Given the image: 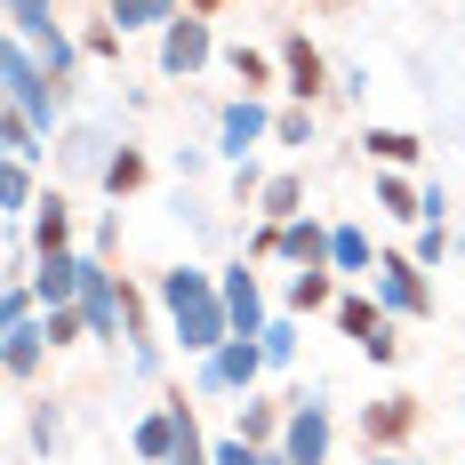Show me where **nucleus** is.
<instances>
[{"label": "nucleus", "instance_id": "obj_1", "mask_svg": "<svg viewBox=\"0 0 465 465\" xmlns=\"http://www.w3.org/2000/svg\"><path fill=\"white\" fill-rule=\"evenodd\" d=\"M377 305L393 322H425L433 313V281H425L418 257H377Z\"/></svg>", "mask_w": 465, "mask_h": 465}, {"label": "nucleus", "instance_id": "obj_2", "mask_svg": "<svg viewBox=\"0 0 465 465\" xmlns=\"http://www.w3.org/2000/svg\"><path fill=\"white\" fill-rule=\"evenodd\" d=\"M257 370H265V345H257V337H225V345L201 361V393H249Z\"/></svg>", "mask_w": 465, "mask_h": 465}, {"label": "nucleus", "instance_id": "obj_3", "mask_svg": "<svg viewBox=\"0 0 465 465\" xmlns=\"http://www.w3.org/2000/svg\"><path fill=\"white\" fill-rule=\"evenodd\" d=\"M337 329L370 353V361H393L401 353V337H393V313L385 305H370V297H337Z\"/></svg>", "mask_w": 465, "mask_h": 465}, {"label": "nucleus", "instance_id": "obj_4", "mask_svg": "<svg viewBox=\"0 0 465 465\" xmlns=\"http://www.w3.org/2000/svg\"><path fill=\"white\" fill-rule=\"evenodd\" d=\"M418 393H385V401H370L361 410V441H370V458H385V450H401L410 433H418Z\"/></svg>", "mask_w": 465, "mask_h": 465}, {"label": "nucleus", "instance_id": "obj_5", "mask_svg": "<svg viewBox=\"0 0 465 465\" xmlns=\"http://www.w3.org/2000/svg\"><path fill=\"white\" fill-rule=\"evenodd\" d=\"M281 458L289 465H322L329 458V410L305 393V401H289V433H281Z\"/></svg>", "mask_w": 465, "mask_h": 465}, {"label": "nucleus", "instance_id": "obj_6", "mask_svg": "<svg viewBox=\"0 0 465 465\" xmlns=\"http://www.w3.org/2000/svg\"><path fill=\"white\" fill-rule=\"evenodd\" d=\"M217 297H225V313H232V337H265V289H257L249 265H225Z\"/></svg>", "mask_w": 465, "mask_h": 465}, {"label": "nucleus", "instance_id": "obj_7", "mask_svg": "<svg viewBox=\"0 0 465 465\" xmlns=\"http://www.w3.org/2000/svg\"><path fill=\"white\" fill-rule=\"evenodd\" d=\"M161 64H169V73H177V81H185V73H201V64H209V25H201V16H169V33H161Z\"/></svg>", "mask_w": 465, "mask_h": 465}, {"label": "nucleus", "instance_id": "obj_8", "mask_svg": "<svg viewBox=\"0 0 465 465\" xmlns=\"http://www.w3.org/2000/svg\"><path fill=\"white\" fill-rule=\"evenodd\" d=\"M281 73H289V89L305 96V104H322V96H329V56L313 41H289V48H281Z\"/></svg>", "mask_w": 465, "mask_h": 465}, {"label": "nucleus", "instance_id": "obj_9", "mask_svg": "<svg viewBox=\"0 0 465 465\" xmlns=\"http://www.w3.org/2000/svg\"><path fill=\"white\" fill-rule=\"evenodd\" d=\"M33 257H73V201L64 193H48L33 209Z\"/></svg>", "mask_w": 465, "mask_h": 465}, {"label": "nucleus", "instance_id": "obj_10", "mask_svg": "<svg viewBox=\"0 0 465 465\" xmlns=\"http://www.w3.org/2000/svg\"><path fill=\"white\" fill-rule=\"evenodd\" d=\"M265 137V113H257V96H241V104H225V121H217V153L225 161H249V144Z\"/></svg>", "mask_w": 465, "mask_h": 465}, {"label": "nucleus", "instance_id": "obj_11", "mask_svg": "<svg viewBox=\"0 0 465 465\" xmlns=\"http://www.w3.org/2000/svg\"><path fill=\"white\" fill-rule=\"evenodd\" d=\"M377 209H385V217H401V225H425V193L410 185L401 169H385V177H377Z\"/></svg>", "mask_w": 465, "mask_h": 465}, {"label": "nucleus", "instance_id": "obj_12", "mask_svg": "<svg viewBox=\"0 0 465 465\" xmlns=\"http://www.w3.org/2000/svg\"><path fill=\"white\" fill-rule=\"evenodd\" d=\"M41 353H48V329L41 322H8V377H16V385L41 370Z\"/></svg>", "mask_w": 465, "mask_h": 465}, {"label": "nucleus", "instance_id": "obj_13", "mask_svg": "<svg viewBox=\"0 0 465 465\" xmlns=\"http://www.w3.org/2000/svg\"><path fill=\"white\" fill-rule=\"evenodd\" d=\"M257 217H265V225H297V217H305V185H297V177H265Z\"/></svg>", "mask_w": 465, "mask_h": 465}, {"label": "nucleus", "instance_id": "obj_14", "mask_svg": "<svg viewBox=\"0 0 465 465\" xmlns=\"http://www.w3.org/2000/svg\"><path fill=\"white\" fill-rule=\"evenodd\" d=\"M144 177H153V169H144V153H137V144H121V153L104 161V177H96V185H104V193H113V201H121V193H137Z\"/></svg>", "mask_w": 465, "mask_h": 465}, {"label": "nucleus", "instance_id": "obj_15", "mask_svg": "<svg viewBox=\"0 0 465 465\" xmlns=\"http://www.w3.org/2000/svg\"><path fill=\"white\" fill-rule=\"evenodd\" d=\"M370 161H385V169H410V161H418V137H410V129H370Z\"/></svg>", "mask_w": 465, "mask_h": 465}, {"label": "nucleus", "instance_id": "obj_16", "mask_svg": "<svg viewBox=\"0 0 465 465\" xmlns=\"http://www.w3.org/2000/svg\"><path fill=\"white\" fill-rule=\"evenodd\" d=\"M329 265H337V273H377L370 241H361V232H353V225H337V249H329Z\"/></svg>", "mask_w": 465, "mask_h": 465}, {"label": "nucleus", "instance_id": "obj_17", "mask_svg": "<svg viewBox=\"0 0 465 465\" xmlns=\"http://www.w3.org/2000/svg\"><path fill=\"white\" fill-rule=\"evenodd\" d=\"M25 441H33V458H48V450L64 441V410H56V401H41V410H33V425H25Z\"/></svg>", "mask_w": 465, "mask_h": 465}, {"label": "nucleus", "instance_id": "obj_18", "mask_svg": "<svg viewBox=\"0 0 465 465\" xmlns=\"http://www.w3.org/2000/svg\"><path fill=\"white\" fill-rule=\"evenodd\" d=\"M0 201H8V217L41 209V201H33V161H8V177H0Z\"/></svg>", "mask_w": 465, "mask_h": 465}, {"label": "nucleus", "instance_id": "obj_19", "mask_svg": "<svg viewBox=\"0 0 465 465\" xmlns=\"http://www.w3.org/2000/svg\"><path fill=\"white\" fill-rule=\"evenodd\" d=\"M329 305V273H297L289 281V313H322Z\"/></svg>", "mask_w": 465, "mask_h": 465}, {"label": "nucleus", "instance_id": "obj_20", "mask_svg": "<svg viewBox=\"0 0 465 465\" xmlns=\"http://www.w3.org/2000/svg\"><path fill=\"white\" fill-rule=\"evenodd\" d=\"M225 64H232V73H241V89H249V96H257V89H273V64H265L257 48H232Z\"/></svg>", "mask_w": 465, "mask_h": 465}, {"label": "nucleus", "instance_id": "obj_21", "mask_svg": "<svg viewBox=\"0 0 465 465\" xmlns=\"http://www.w3.org/2000/svg\"><path fill=\"white\" fill-rule=\"evenodd\" d=\"M257 345H265V370H281V361H297V329H289V322H273L265 337H257Z\"/></svg>", "mask_w": 465, "mask_h": 465}, {"label": "nucleus", "instance_id": "obj_22", "mask_svg": "<svg viewBox=\"0 0 465 465\" xmlns=\"http://www.w3.org/2000/svg\"><path fill=\"white\" fill-rule=\"evenodd\" d=\"M410 257H418V265H441V257H450V225H425Z\"/></svg>", "mask_w": 465, "mask_h": 465}, {"label": "nucleus", "instance_id": "obj_23", "mask_svg": "<svg viewBox=\"0 0 465 465\" xmlns=\"http://www.w3.org/2000/svg\"><path fill=\"white\" fill-rule=\"evenodd\" d=\"M89 56H121V25H89Z\"/></svg>", "mask_w": 465, "mask_h": 465}, {"label": "nucleus", "instance_id": "obj_24", "mask_svg": "<svg viewBox=\"0 0 465 465\" xmlns=\"http://www.w3.org/2000/svg\"><path fill=\"white\" fill-rule=\"evenodd\" d=\"M273 137H281V144H305V137H313V121H305V113H281Z\"/></svg>", "mask_w": 465, "mask_h": 465}, {"label": "nucleus", "instance_id": "obj_25", "mask_svg": "<svg viewBox=\"0 0 465 465\" xmlns=\"http://www.w3.org/2000/svg\"><path fill=\"white\" fill-rule=\"evenodd\" d=\"M217 8H225V0H193V16H217Z\"/></svg>", "mask_w": 465, "mask_h": 465}, {"label": "nucleus", "instance_id": "obj_26", "mask_svg": "<svg viewBox=\"0 0 465 465\" xmlns=\"http://www.w3.org/2000/svg\"><path fill=\"white\" fill-rule=\"evenodd\" d=\"M322 8H353V0H322Z\"/></svg>", "mask_w": 465, "mask_h": 465}]
</instances>
